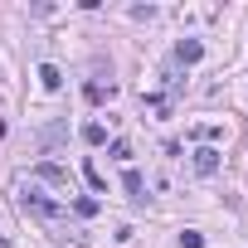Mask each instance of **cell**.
Returning <instances> with one entry per match:
<instances>
[{"label": "cell", "instance_id": "cell-1", "mask_svg": "<svg viewBox=\"0 0 248 248\" xmlns=\"http://www.w3.org/2000/svg\"><path fill=\"white\" fill-rule=\"evenodd\" d=\"M20 209H30L34 219H44V224H54V219H63V209L54 204V200H44L39 190H30V195H20Z\"/></svg>", "mask_w": 248, "mask_h": 248}, {"label": "cell", "instance_id": "cell-2", "mask_svg": "<svg viewBox=\"0 0 248 248\" xmlns=\"http://www.w3.org/2000/svg\"><path fill=\"white\" fill-rule=\"evenodd\" d=\"M175 59L190 68V63H200V59H204V44H200V39H180V44H175Z\"/></svg>", "mask_w": 248, "mask_h": 248}, {"label": "cell", "instance_id": "cell-3", "mask_svg": "<svg viewBox=\"0 0 248 248\" xmlns=\"http://www.w3.org/2000/svg\"><path fill=\"white\" fill-rule=\"evenodd\" d=\"M39 88H44V93H59V88H63V73H59L54 63H39Z\"/></svg>", "mask_w": 248, "mask_h": 248}, {"label": "cell", "instance_id": "cell-4", "mask_svg": "<svg viewBox=\"0 0 248 248\" xmlns=\"http://www.w3.org/2000/svg\"><path fill=\"white\" fill-rule=\"evenodd\" d=\"M195 170H200V175H214V170H219V151H209V146L195 151Z\"/></svg>", "mask_w": 248, "mask_h": 248}, {"label": "cell", "instance_id": "cell-5", "mask_svg": "<svg viewBox=\"0 0 248 248\" xmlns=\"http://www.w3.org/2000/svg\"><path fill=\"white\" fill-rule=\"evenodd\" d=\"M122 185H127V195H132V200H146V180H141L137 170H127V175H122Z\"/></svg>", "mask_w": 248, "mask_h": 248}, {"label": "cell", "instance_id": "cell-6", "mask_svg": "<svg viewBox=\"0 0 248 248\" xmlns=\"http://www.w3.org/2000/svg\"><path fill=\"white\" fill-rule=\"evenodd\" d=\"M39 180H54V185H63L68 175H63V166H54V161H39V170H34Z\"/></svg>", "mask_w": 248, "mask_h": 248}, {"label": "cell", "instance_id": "cell-7", "mask_svg": "<svg viewBox=\"0 0 248 248\" xmlns=\"http://www.w3.org/2000/svg\"><path fill=\"white\" fill-rule=\"evenodd\" d=\"M83 141H88V146H102V141H107V127H102V122H88V127H83Z\"/></svg>", "mask_w": 248, "mask_h": 248}, {"label": "cell", "instance_id": "cell-8", "mask_svg": "<svg viewBox=\"0 0 248 248\" xmlns=\"http://www.w3.org/2000/svg\"><path fill=\"white\" fill-rule=\"evenodd\" d=\"M83 180H88L93 190H107V180H102V170H97L93 161H83Z\"/></svg>", "mask_w": 248, "mask_h": 248}, {"label": "cell", "instance_id": "cell-9", "mask_svg": "<svg viewBox=\"0 0 248 248\" xmlns=\"http://www.w3.org/2000/svg\"><path fill=\"white\" fill-rule=\"evenodd\" d=\"M73 209H78L83 219H93V214H97V200H88V195H78V200H73Z\"/></svg>", "mask_w": 248, "mask_h": 248}, {"label": "cell", "instance_id": "cell-10", "mask_svg": "<svg viewBox=\"0 0 248 248\" xmlns=\"http://www.w3.org/2000/svg\"><path fill=\"white\" fill-rule=\"evenodd\" d=\"M180 248H204V233H200V229H185V233H180Z\"/></svg>", "mask_w": 248, "mask_h": 248}]
</instances>
